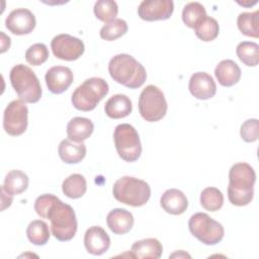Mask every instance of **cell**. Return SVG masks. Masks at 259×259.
<instances>
[{"instance_id":"6da1fadb","label":"cell","mask_w":259,"mask_h":259,"mask_svg":"<svg viewBox=\"0 0 259 259\" xmlns=\"http://www.w3.org/2000/svg\"><path fill=\"white\" fill-rule=\"evenodd\" d=\"M34 210L40 218L50 220L52 235L57 240L70 241L76 235L78 223L73 207L54 194L38 196L34 201Z\"/></svg>"},{"instance_id":"7a4b0ae2","label":"cell","mask_w":259,"mask_h":259,"mask_svg":"<svg viewBox=\"0 0 259 259\" xmlns=\"http://www.w3.org/2000/svg\"><path fill=\"white\" fill-rule=\"evenodd\" d=\"M256 174L254 169L247 163L234 164L229 172L228 198L237 206L247 205L253 199L254 183Z\"/></svg>"},{"instance_id":"3957f363","label":"cell","mask_w":259,"mask_h":259,"mask_svg":"<svg viewBox=\"0 0 259 259\" xmlns=\"http://www.w3.org/2000/svg\"><path fill=\"white\" fill-rule=\"evenodd\" d=\"M108 72L115 82L131 89L141 87L147 79L144 66L127 54H118L112 57L108 64Z\"/></svg>"},{"instance_id":"277c9868","label":"cell","mask_w":259,"mask_h":259,"mask_svg":"<svg viewBox=\"0 0 259 259\" xmlns=\"http://www.w3.org/2000/svg\"><path fill=\"white\" fill-rule=\"evenodd\" d=\"M112 192L116 200L135 207L146 204L151 196L149 184L132 176H123L117 179L113 184Z\"/></svg>"},{"instance_id":"5b68a950","label":"cell","mask_w":259,"mask_h":259,"mask_svg":"<svg viewBox=\"0 0 259 259\" xmlns=\"http://www.w3.org/2000/svg\"><path fill=\"white\" fill-rule=\"evenodd\" d=\"M10 82L19 99L26 103H35L41 97V87L34 72L23 64L12 67Z\"/></svg>"},{"instance_id":"8992f818","label":"cell","mask_w":259,"mask_h":259,"mask_svg":"<svg viewBox=\"0 0 259 259\" xmlns=\"http://www.w3.org/2000/svg\"><path fill=\"white\" fill-rule=\"evenodd\" d=\"M107 82L99 77L86 79L78 86L72 94V103L74 107L82 111L93 110L100 100L108 93Z\"/></svg>"},{"instance_id":"52a82bcc","label":"cell","mask_w":259,"mask_h":259,"mask_svg":"<svg viewBox=\"0 0 259 259\" xmlns=\"http://www.w3.org/2000/svg\"><path fill=\"white\" fill-rule=\"evenodd\" d=\"M114 146L118 156L125 162L137 161L142 154V144L137 130L128 123L115 126L113 133Z\"/></svg>"},{"instance_id":"ba28073f","label":"cell","mask_w":259,"mask_h":259,"mask_svg":"<svg viewBox=\"0 0 259 259\" xmlns=\"http://www.w3.org/2000/svg\"><path fill=\"white\" fill-rule=\"evenodd\" d=\"M190 233L204 245H215L224 238V227L207 213L196 212L188 222Z\"/></svg>"},{"instance_id":"9c48e42d","label":"cell","mask_w":259,"mask_h":259,"mask_svg":"<svg viewBox=\"0 0 259 259\" xmlns=\"http://www.w3.org/2000/svg\"><path fill=\"white\" fill-rule=\"evenodd\" d=\"M168 109L164 93L155 85H148L140 94L139 111L141 116L150 122L162 119Z\"/></svg>"},{"instance_id":"30bf717a","label":"cell","mask_w":259,"mask_h":259,"mask_svg":"<svg viewBox=\"0 0 259 259\" xmlns=\"http://www.w3.org/2000/svg\"><path fill=\"white\" fill-rule=\"evenodd\" d=\"M28 124V108L20 99L11 101L5 108L3 114V128L12 136L22 135Z\"/></svg>"},{"instance_id":"8fae6325","label":"cell","mask_w":259,"mask_h":259,"mask_svg":"<svg viewBox=\"0 0 259 259\" xmlns=\"http://www.w3.org/2000/svg\"><path fill=\"white\" fill-rule=\"evenodd\" d=\"M53 54L56 58L64 61H75L79 59L85 50L83 41L67 33L56 35L51 42Z\"/></svg>"},{"instance_id":"7c38bea8","label":"cell","mask_w":259,"mask_h":259,"mask_svg":"<svg viewBox=\"0 0 259 259\" xmlns=\"http://www.w3.org/2000/svg\"><path fill=\"white\" fill-rule=\"evenodd\" d=\"M173 10L172 0H144L139 5L138 14L146 21L165 20L170 18Z\"/></svg>"},{"instance_id":"4fadbf2b","label":"cell","mask_w":259,"mask_h":259,"mask_svg":"<svg viewBox=\"0 0 259 259\" xmlns=\"http://www.w3.org/2000/svg\"><path fill=\"white\" fill-rule=\"evenodd\" d=\"M35 17L26 8H16L12 10L5 20V26L10 32L16 35L30 33L35 27Z\"/></svg>"},{"instance_id":"5bb4252c","label":"cell","mask_w":259,"mask_h":259,"mask_svg":"<svg viewBox=\"0 0 259 259\" xmlns=\"http://www.w3.org/2000/svg\"><path fill=\"white\" fill-rule=\"evenodd\" d=\"M49 90L54 94L65 92L73 83V72L65 66H54L50 68L45 76Z\"/></svg>"},{"instance_id":"9a60e30c","label":"cell","mask_w":259,"mask_h":259,"mask_svg":"<svg viewBox=\"0 0 259 259\" xmlns=\"http://www.w3.org/2000/svg\"><path fill=\"white\" fill-rule=\"evenodd\" d=\"M190 93L199 100H206L215 95L217 85L213 78L205 72H196L191 75L188 85Z\"/></svg>"},{"instance_id":"2e32d148","label":"cell","mask_w":259,"mask_h":259,"mask_svg":"<svg viewBox=\"0 0 259 259\" xmlns=\"http://www.w3.org/2000/svg\"><path fill=\"white\" fill-rule=\"evenodd\" d=\"M84 245L88 253L102 255L109 249L110 238L103 228L92 226L84 235Z\"/></svg>"},{"instance_id":"e0dca14e","label":"cell","mask_w":259,"mask_h":259,"mask_svg":"<svg viewBox=\"0 0 259 259\" xmlns=\"http://www.w3.org/2000/svg\"><path fill=\"white\" fill-rule=\"evenodd\" d=\"M160 204L166 212L178 215L186 210L188 206V200L181 190L171 188L162 194L160 198Z\"/></svg>"},{"instance_id":"ac0fdd59","label":"cell","mask_w":259,"mask_h":259,"mask_svg":"<svg viewBox=\"0 0 259 259\" xmlns=\"http://www.w3.org/2000/svg\"><path fill=\"white\" fill-rule=\"evenodd\" d=\"M106 223L113 234L123 235L132 230L134 226V217L132 212L124 208H114L108 212Z\"/></svg>"},{"instance_id":"d6986e66","label":"cell","mask_w":259,"mask_h":259,"mask_svg":"<svg viewBox=\"0 0 259 259\" xmlns=\"http://www.w3.org/2000/svg\"><path fill=\"white\" fill-rule=\"evenodd\" d=\"M214 75L222 86L231 87L239 82L241 78V69L234 61L223 60L217 65Z\"/></svg>"},{"instance_id":"ffe728a7","label":"cell","mask_w":259,"mask_h":259,"mask_svg":"<svg viewBox=\"0 0 259 259\" xmlns=\"http://www.w3.org/2000/svg\"><path fill=\"white\" fill-rule=\"evenodd\" d=\"M163 252L162 244L155 238H147L137 241L131 248V257L133 258H153L158 259Z\"/></svg>"},{"instance_id":"44dd1931","label":"cell","mask_w":259,"mask_h":259,"mask_svg":"<svg viewBox=\"0 0 259 259\" xmlns=\"http://www.w3.org/2000/svg\"><path fill=\"white\" fill-rule=\"evenodd\" d=\"M93 130L94 124L89 118L73 117L67 124L68 139L76 143H82L92 135Z\"/></svg>"},{"instance_id":"7402d4cb","label":"cell","mask_w":259,"mask_h":259,"mask_svg":"<svg viewBox=\"0 0 259 259\" xmlns=\"http://www.w3.org/2000/svg\"><path fill=\"white\" fill-rule=\"evenodd\" d=\"M61 160L67 164H76L81 162L86 155V146L82 143H76L69 139L63 140L58 148Z\"/></svg>"},{"instance_id":"603a6c76","label":"cell","mask_w":259,"mask_h":259,"mask_svg":"<svg viewBox=\"0 0 259 259\" xmlns=\"http://www.w3.org/2000/svg\"><path fill=\"white\" fill-rule=\"evenodd\" d=\"M133 105L131 99L124 94H115L111 96L104 106L105 113L108 117L113 119L123 118L132 112Z\"/></svg>"},{"instance_id":"cb8c5ba5","label":"cell","mask_w":259,"mask_h":259,"mask_svg":"<svg viewBox=\"0 0 259 259\" xmlns=\"http://www.w3.org/2000/svg\"><path fill=\"white\" fill-rule=\"evenodd\" d=\"M2 186L12 196L20 194L27 189L28 176L20 170H11L6 174Z\"/></svg>"},{"instance_id":"d4e9b609","label":"cell","mask_w":259,"mask_h":259,"mask_svg":"<svg viewBox=\"0 0 259 259\" xmlns=\"http://www.w3.org/2000/svg\"><path fill=\"white\" fill-rule=\"evenodd\" d=\"M62 190L63 193L70 198H80L87 190L86 179L81 174H71L63 181Z\"/></svg>"},{"instance_id":"484cf974","label":"cell","mask_w":259,"mask_h":259,"mask_svg":"<svg viewBox=\"0 0 259 259\" xmlns=\"http://www.w3.org/2000/svg\"><path fill=\"white\" fill-rule=\"evenodd\" d=\"M237 24L243 34L257 38L259 36V11L241 13L238 16Z\"/></svg>"},{"instance_id":"4316f807","label":"cell","mask_w":259,"mask_h":259,"mask_svg":"<svg viewBox=\"0 0 259 259\" xmlns=\"http://www.w3.org/2000/svg\"><path fill=\"white\" fill-rule=\"evenodd\" d=\"M26 236L29 242L33 245L42 246L47 244L51 236L48 224L41 220L32 221L27 226Z\"/></svg>"},{"instance_id":"83f0119b","label":"cell","mask_w":259,"mask_h":259,"mask_svg":"<svg viewBox=\"0 0 259 259\" xmlns=\"http://www.w3.org/2000/svg\"><path fill=\"white\" fill-rule=\"evenodd\" d=\"M236 53L240 61L248 67H255L259 62V46L253 41H242L237 46Z\"/></svg>"},{"instance_id":"f1b7e54d","label":"cell","mask_w":259,"mask_h":259,"mask_svg":"<svg viewBox=\"0 0 259 259\" xmlns=\"http://www.w3.org/2000/svg\"><path fill=\"white\" fill-rule=\"evenodd\" d=\"M206 16L205 8L199 2H189L182 10V20L186 26L193 28Z\"/></svg>"},{"instance_id":"f546056e","label":"cell","mask_w":259,"mask_h":259,"mask_svg":"<svg viewBox=\"0 0 259 259\" xmlns=\"http://www.w3.org/2000/svg\"><path fill=\"white\" fill-rule=\"evenodd\" d=\"M194 31L196 36L202 41H210L217 38V36L219 35L220 26L214 18L206 15L194 27Z\"/></svg>"},{"instance_id":"4dcf8cb0","label":"cell","mask_w":259,"mask_h":259,"mask_svg":"<svg viewBox=\"0 0 259 259\" xmlns=\"http://www.w3.org/2000/svg\"><path fill=\"white\" fill-rule=\"evenodd\" d=\"M200 204L206 210L217 211L224 204V195L215 187H206L200 193Z\"/></svg>"},{"instance_id":"1f68e13d","label":"cell","mask_w":259,"mask_h":259,"mask_svg":"<svg viewBox=\"0 0 259 259\" xmlns=\"http://www.w3.org/2000/svg\"><path fill=\"white\" fill-rule=\"evenodd\" d=\"M94 14L95 16L103 21V22H110L115 19V16L118 12V7L115 1L112 0H98L94 4Z\"/></svg>"},{"instance_id":"d6a6232c","label":"cell","mask_w":259,"mask_h":259,"mask_svg":"<svg viewBox=\"0 0 259 259\" xmlns=\"http://www.w3.org/2000/svg\"><path fill=\"white\" fill-rule=\"evenodd\" d=\"M127 31V23L121 18H115L114 20L104 24L100 29V37L105 40H114Z\"/></svg>"},{"instance_id":"836d02e7","label":"cell","mask_w":259,"mask_h":259,"mask_svg":"<svg viewBox=\"0 0 259 259\" xmlns=\"http://www.w3.org/2000/svg\"><path fill=\"white\" fill-rule=\"evenodd\" d=\"M49 58V50L46 45L37 42L30 46L25 52V60L32 66H40Z\"/></svg>"},{"instance_id":"e575fe53","label":"cell","mask_w":259,"mask_h":259,"mask_svg":"<svg viewBox=\"0 0 259 259\" xmlns=\"http://www.w3.org/2000/svg\"><path fill=\"white\" fill-rule=\"evenodd\" d=\"M241 138L247 143L256 142L259 138V122L256 118L247 119L240 130Z\"/></svg>"},{"instance_id":"d590c367","label":"cell","mask_w":259,"mask_h":259,"mask_svg":"<svg viewBox=\"0 0 259 259\" xmlns=\"http://www.w3.org/2000/svg\"><path fill=\"white\" fill-rule=\"evenodd\" d=\"M13 196L11 194H9L8 192L5 191V189L3 188V186L1 185V210L3 211L6 207L10 206L12 203V198Z\"/></svg>"},{"instance_id":"8d00e7d4","label":"cell","mask_w":259,"mask_h":259,"mask_svg":"<svg viewBox=\"0 0 259 259\" xmlns=\"http://www.w3.org/2000/svg\"><path fill=\"white\" fill-rule=\"evenodd\" d=\"M1 53H4V52H6L8 49H9V47H10V37L9 36H6L5 34H4V32L3 31H1Z\"/></svg>"},{"instance_id":"74e56055","label":"cell","mask_w":259,"mask_h":259,"mask_svg":"<svg viewBox=\"0 0 259 259\" xmlns=\"http://www.w3.org/2000/svg\"><path fill=\"white\" fill-rule=\"evenodd\" d=\"M170 257L171 258H173V257H189L190 258V255H188L187 253H184L183 251H179V252H176V253L172 254Z\"/></svg>"}]
</instances>
